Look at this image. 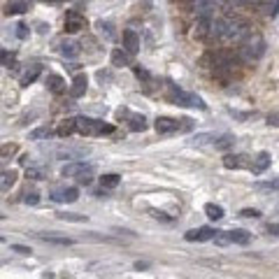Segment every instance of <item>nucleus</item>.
I'll return each instance as SVG.
<instances>
[{"instance_id":"f257e3e1","label":"nucleus","mask_w":279,"mask_h":279,"mask_svg":"<svg viewBox=\"0 0 279 279\" xmlns=\"http://www.w3.org/2000/svg\"><path fill=\"white\" fill-rule=\"evenodd\" d=\"M249 30L251 28L247 26V21H242L237 16H221L217 23H212V33H217L228 42H242Z\"/></svg>"},{"instance_id":"f03ea898","label":"nucleus","mask_w":279,"mask_h":279,"mask_svg":"<svg viewBox=\"0 0 279 279\" xmlns=\"http://www.w3.org/2000/svg\"><path fill=\"white\" fill-rule=\"evenodd\" d=\"M112 126L110 123H103V121H96V119H89V116H77L75 119V133L79 135H110L112 133Z\"/></svg>"},{"instance_id":"7ed1b4c3","label":"nucleus","mask_w":279,"mask_h":279,"mask_svg":"<svg viewBox=\"0 0 279 279\" xmlns=\"http://www.w3.org/2000/svg\"><path fill=\"white\" fill-rule=\"evenodd\" d=\"M263 52H265V40L258 33L249 30L244 35V40H242V56H244V60H258L263 56Z\"/></svg>"},{"instance_id":"20e7f679","label":"nucleus","mask_w":279,"mask_h":279,"mask_svg":"<svg viewBox=\"0 0 279 279\" xmlns=\"http://www.w3.org/2000/svg\"><path fill=\"white\" fill-rule=\"evenodd\" d=\"M191 119H172V116H159L154 128L159 135H172V133H179V130H189L191 128Z\"/></svg>"},{"instance_id":"39448f33","label":"nucleus","mask_w":279,"mask_h":279,"mask_svg":"<svg viewBox=\"0 0 279 279\" xmlns=\"http://www.w3.org/2000/svg\"><path fill=\"white\" fill-rule=\"evenodd\" d=\"M60 174L63 177H75L79 184L86 186V184L93 181V166H89V163H68V166H63Z\"/></svg>"},{"instance_id":"423d86ee","label":"nucleus","mask_w":279,"mask_h":279,"mask_svg":"<svg viewBox=\"0 0 279 279\" xmlns=\"http://www.w3.org/2000/svg\"><path fill=\"white\" fill-rule=\"evenodd\" d=\"M172 100H174V105L198 107V110H205V103H203V98H200V96H196V93H186V91L174 89V86H172Z\"/></svg>"},{"instance_id":"0eeeda50","label":"nucleus","mask_w":279,"mask_h":279,"mask_svg":"<svg viewBox=\"0 0 279 279\" xmlns=\"http://www.w3.org/2000/svg\"><path fill=\"white\" fill-rule=\"evenodd\" d=\"M217 235V230L210 226H203V228H193V230H189V233L184 235V240L186 242H207L212 240Z\"/></svg>"},{"instance_id":"6e6552de","label":"nucleus","mask_w":279,"mask_h":279,"mask_svg":"<svg viewBox=\"0 0 279 279\" xmlns=\"http://www.w3.org/2000/svg\"><path fill=\"white\" fill-rule=\"evenodd\" d=\"M77 198H79V191L75 186H68V189L58 186L52 191V200H56V203H75Z\"/></svg>"},{"instance_id":"1a4fd4ad","label":"nucleus","mask_w":279,"mask_h":279,"mask_svg":"<svg viewBox=\"0 0 279 279\" xmlns=\"http://www.w3.org/2000/svg\"><path fill=\"white\" fill-rule=\"evenodd\" d=\"M123 47H126V52H128V54L140 52V35H137L133 28L123 30Z\"/></svg>"},{"instance_id":"9d476101","label":"nucleus","mask_w":279,"mask_h":279,"mask_svg":"<svg viewBox=\"0 0 279 279\" xmlns=\"http://www.w3.org/2000/svg\"><path fill=\"white\" fill-rule=\"evenodd\" d=\"M268 166H270V154H268V151H261L256 159H251L249 170L251 172H256V174H261V172L268 170Z\"/></svg>"},{"instance_id":"9b49d317","label":"nucleus","mask_w":279,"mask_h":279,"mask_svg":"<svg viewBox=\"0 0 279 279\" xmlns=\"http://www.w3.org/2000/svg\"><path fill=\"white\" fill-rule=\"evenodd\" d=\"M84 154H89L86 147H63V149H56L58 159H82Z\"/></svg>"},{"instance_id":"f8f14e48","label":"nucleus","mask_w":279,"mask_h":279,"mask_svg":"<svg viewBox=\"0 0 279 279\" xmlns=\"http://www.w3.org/2000/svg\"><path fill=\"white\" fill-rule=\"evenodd\" d=\"M86 86H89L86 75H77L75 82H72V86H70V96H72V98H82L84 93H86Z\"/></svg>"},{"instance_id":"ddd939ff","label":"nucleus","mask_w":279,"mask_h":279,"mask_svg":"<svg viewBox=\"0 0 279 279\" xmlns=\"http://www.w3.org/2000/svg\"><path fill=\"white\" fill-rule=\"evenodd\" d=\"M228 240L230 244H242V247H247L251 242V235L247 230H242V228H235V230H228Z\"/></svg>"},{"instance_id":"4468645a","label":"nucleus","mask_w":279,"mask_h":279,"mask_svg":"<svg viewBox=\"0 0 279 279\" xmlns=\"http://www.w3.org/2000/svg\"><path fill=\"white\" fill-rule=\"evenodd\" d=\"M47 86H49V91L56 93V96L65 93V79H63L60 75H49L47 77Z\"/></svg>"},{"instance_id":"2eb2a0df","label":"nucleus","mask_w":279,"mask_h":279,"mask_svg":"<svg viewBox=\"0 0 279 279\" xmlns=\"http://www.w3.org/2000/svg\"><path fill=\"white\" fill-rule=\"evenodd\" d=\"M38 237L45 242H52V244H60V247H70L75 242L72 237H63V235H54V233H40Z\"/></svg>"},{"instance_id":"dca6fc26","label":"nucleus","mask_w":279,"mask_h":279,"mask_svg":"<svg viewBox=\"0 0 279 279\" xmlns=\"http://www.w3.org/2000/svg\"><path fill=\"white\" fill-rule=\"evenodd\" d=\"M16 177L19 174L14 170H5V172H0V191H9L12 186L16 184Z\"/></svg>"},{"instance_id":"f3484780","label":"nucleus","mask_w":279,"mask_h":279,"mask_svg":"<svg viewBox=\"0 0 279 279\" xmlns=\"http://www.w3.org/2000/svg\"><path fill=\"white\" fill-rule=\"evenodd\" d=\"M40 75H42V65H30V68L21 75V86H28V84H33Z\"/></svg>"},{"instance_id":"a211bd4d","label":"nucleus","mask_w":279,"mask_h":279,"mask_svg":"<svg viewBox=\"0 0 279 279\" xmlns=\"http://www.w3.org/2000/svg\"><path fill=\"white\" fill-rule=\"evenodd\" d=\"M247 156H233V154H228L226 159H223V166L230 167V170H237V167H249V163H247Z\"/></svg>"},{"instance_id":"6ab92c4d","label":"nucleus","mask_w":279,"mask_h":279,"mask_svg":"<svg viewBox=\"0 0 279 279\" xmlns=\"http://www.w3.org/2000/svg\"><path fill=\"white\" fill-rule=\"evenodd\" d=\"M84 28V16L79 14H68V19H65V30L68 33H77V30Z\"/></svg>"},{"instance_id":"aec40b11","label":"nucleus","mask_w":279,"mask_h":279,"mask_svg":"<svg viewBox=\"0 0 279 279\" xmlns=\"http://www.w3.org/2000/svg\"><path fill=\"white\" fill-rule=\"evenodd\" d=\"M128 128L133 130V133H142V130H147V119H144L142 114H130Z\"/></svg>"},{"instance_id":"412c9836","label":"nucleus","mask_w":279,"mask_h":279,"mask_svg":"<svg viewBox=\"0 0 279 279\" xmlns=\"http://www.w3.org/2000/svg\"><path fill=\"white\" fill-rule=\"evenodd\" d=\"M112 65H116V68H126V65H130V56H128V52L114 49V52H112Z\"/></svg>"},{"instance_id":"4be33fe9","label":"nucleus","mask_w":279,"mask_h":279,"mask_svg":"<svg viewBox=\"0 0 279 279\" xmlns=\"http://www.w3.org/2000/svg\"><path fill=\"white\" fill-rule=\"evenodd\" d=\"M26 9H28V5H26L23 0H12V2H7V7H5V14H7V16L23 14Z\"/></svg>"},{"instance_id":"5701e85b","label":"nucleus","mask_w":279,"mask_h":279,"mask_svg":"<svg viewBox=\"0 0 279 279\" xmlns=\"http://www.w3.org/2000/svg\"><path fill=\"white\" fill-rule=\"evenodd\" d=\"M119 184H121V177L119 174H114V172L100 177V186H103V189H116Z\"/></svg>"},{"instance_id":"b1692460","label":"nucleus","mask_w":279,"mask_h":279,"mask_svg":"<svg viewBox=\"0 0 279 279\" xmlns=\"http://www.w3.org/2000/svg\"><path fill=\"white\" fill-rule=\"evenodd\" d=\"M205 214H207L212 221H219V219H223V207H221V205H214V203H207L205 205Z\"/></svg>"},{"instance_id":"393cba45","label":"nucleus","mask_w":279,"mask_h":279,"mask_svg":"<svg viewBox=\"0 0 279 279\" xmlns=\"http://www.w3.org/2000/svg\"><path fill=\"white\" fill-rule=\"evenodd\" d=\"M26 177H30V179H45L47 170L42 166H30V163H26Z\"/></svg>"},{"instance_id":"a878e982","label":"nucleus","mask_w":279,"mask_h":279,"mask_svg":"<svg viewBox=\"0 0 279 279\" xmlns=\"http://www.w3.org/2000/svg\"><path fill=\"white\" fill-rule=\"evenodd\" d=\"M56 217L60 221H72V223H84L86 221V214H72V212H58Z\"/></svg>"},{"instance_id":"bb28decb","label":"nucleus","mask_w":279,"mask_h":279,"mask_svg":"<svg viewBox=\"0 0 279 279\" xmlns=\"http://www.w3.org/2000/svg\"><path fill=\"white\" fill-rule=\"evenodd\" d=\"M60 54H63V56H77V54H79V47H77V42H72V40H65V42L60 45Z\"/></svg>"},{"instance_id":"cd10ccee","label":"nucleus","mask_w":279,"mask_h":279,"mask_svg":"<svg viewBox=\"0 0 279 279\" xmlns=\"http://www.w3.org/2000/svg\"><path fill=\"white\" fill-rule=\"evenodd\" d=\"M98 30H100V35H105L107 40H114L116 38V33H114V26L110 21H98Z\"/></svg>"},{"instance_id":"c85d7f7f","label":"nucleus","mask_w":279,"mask_h":279,"mask_svg":"<svg viewBox=\"0 0 279 279\" xmlns=\"http://www.w3.org/2000/svg\"><path fill=\"white\" fill-rule=\"evenodd\" d=\"M75 133V119H65L63 123H60V128H58V135L60 137H68Z\"/></svg>"},{"instance_id":"c756f323","label":"nucleus","mask_w":279,"mask_h":279,"mask_svg":"<svg viewBox=\"0 0 279 279\" xmlns=\"http://www.w3.org/2000/svg\"><path fill=\"white\" fill-rule=\"evenodd\" d=\"M214 137H217V135H212V133H200V135H196L193 140H191V144L203 147V144H207V142H214Z\"/></svg>"},{"instance_id":"7c9ffc66","label":"nucleus","mask_w":279,"mask_h":279,"mask_svg":"<svg viewBox=\"0 0 279 279\" xmlns=\"http://www.w3.org/2000/svg\"><path fill=\"white\" fill-rule=\"evenodd\" d=\"M214 0H196V14L198 12H212Z\"/></svg>"},{"instance_id":"2f4dec72","label":"nucleus","mask_w":279,"mask_h":279,"mask_svg":"<svg viewBox=\"0 0 279 279\" xmlns=\"http://www.w3.org/2000/svg\"><path fill=\"white\" fill-rule=\"evenodd\" d=\"M23 203H26V205H38L40 203V196L35 193V191H26V193H23Z\"/></svg>"},{"instance_id":"473e14b6","label":"nucleus","mask_w":279,"mask_h":279,"mask_svg":"<svg viewBox=\"0 0 279 279\" xmlns=\"http://www.w3.org/2000/svg\"><path fill=\"white\" fill-rule=\"evenodd\" d=\"M268 14H270V19L279 14V0H268Z\"/></svg>"},{"instance_id":"72a5a7b5","label":"nucleus","mask_w":279,"mask_h":279,"mask_svg":"<svg viewBox=\"0 0 279 279\" xmlns=\"http://www.w3.org/2000/svg\"><path fill=\"white\" fill-rule=\"evenodd\" d=\"M12 251H16L19 256H30V254H33V249H30V247H23V244H12Z\"/></svg>"},{"instance_id":"f704fd0d","label":"nucleus","mask_w":279,"mask_h":279,"mask_svg":"<svg viewBox=\"0 0 279 279\" xmlns=\"http://www.w3.org/2000/svg\"><path fill=\"white\" fill-rule=\"evenodd\" d=\"M12 154H16V144H2L0 147V156L5 159V156H12Z\"/></svg>"},{"instance_id":"c9c22d12","label":"nucleus","mask_w":279,"mask_h":279,"mask_svg":"<svg viewBox=\"0 0 279 279\" xmlns=\"http://www.w3.org/2000/svg\"><path fill=\"white\" fill-rule=\"evenodd\" d=\"M240 217H244V219H258V217H261V212L258 210H242Z\"/></svg>"},{"instance_id":"e433bc0d","label":"nucleus","mask_w":279,"mask_h":279,"mask_svg":"<svg viewBox=\"0 0 279 279\" xmlns=\"http://www.w3.org/2000/svg\"><path fill=\"white\" fill-rule=\"evenodd\" d=\"M47 135H49V128H38V130H33V133H30L33 140H40V137H47Z\"/></svg>"},{"instance_id":"4c0bfd02","label":"nucleus","mask_w":279,"mask_h":279,"mask_svg":"<svg viewBox=\"0 0 279 279\" xmlns=\"http://www.w3.org/2000/svg\"><path fill=\"white\" fill-rule=\"evenodd\" d=\"M16 35H19V38H28V26H26V23H19V26H16Z\"/></svg>"},{"instance_id":"58836bf2","label":"nucleus","mask_w":279,"mask_h":279,"mask_svg":"<svg viewBox=\"0 0 279 279\" xmlns=\"http://www.w3.org/2000/svg\"><path fill=\"white\" fill-rule=\"evenodd\" d=\"M135 75H137V79H144V82H151V75L147 72V70H142V68H135Z\"/></svg>"},{"instance_id":"ea45409f","label":"nucleus","mask_w":279,"mask_h":279,"mask_svg":"<svg viewBox=\"0 0 279 279\" xmlns=\"http://www.w3.org/2000/svg\"><path fill=\"white\" fill-rule=\"evenodd\" d=\"M151 212V217L154 219H161V221H170V217H166V212H161V210H149Z\"/></svg>"},{"instance_id":"a19ab883","label":"nucleus","mask_w":279,"mask_h":279,"mask_svg":"<svg viewBox=\"0 0 279 279\" xmlns=\"http://www.w3.org/2000/svg\"><path fill=\"white\" fill-rule=\"evenodd\" d=\"M268 233H272V235H277L279 237V223H268Z\"/></svg>"},{"instance_id":"79ce46f5","label":"nucleus","mask_w":279,"mask_h":279,"mask_svg":"<svg viewBox=\"0 0 279 279\" xmlns=\"http://www.w3.org/2000/svg\"><path fill=\"white\" fill-rule=\"evenodd\" d=\"M263 186H268V189H279V179L268 181V184H263Z\"/></svg>"},{"instance_id":"37998d69","label":"nucleus","mask_w":279,"mask_h":279,"mask_svg":"<svg viewBox=\"0 0 279 279\" xmlns=\"http://www.w3.org/2000/svg\"><path fill=\"white\" fill-rule=\"evenodd\" d=\"M9 56H7V52H5V49H2V47H0V63H5V60H7Z\"/></svg>"},{"instance_id":"c03bdc74","label":"nucleus","mask_w":279,"mask_h":279,"mask_svg":"<svg viewBox=\"0 0 279 279\" xmlns=\"http://www.w3.org/2000/svg\"><path fill=\"white\" fill-rule=\"evenodd\" d=\"M47 2H65V0H47Z\"/></svg>"},{"instance_id":"a18cd8bd","label":"nucleus","mask_w":279,"mask_h":279,"mask_svg":"<svg viewBox=\"0 0 279 279\" xmlns=\"http://www.w3.org/2000/svg\"><path fill=\"white\" fill-rule=\"evenodd\" d=\"M2 219H5V217H2V214H0V221H2Z\"/></svg>"}]
</instances>
